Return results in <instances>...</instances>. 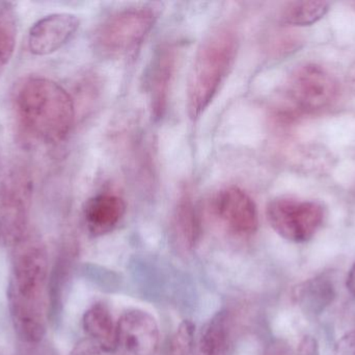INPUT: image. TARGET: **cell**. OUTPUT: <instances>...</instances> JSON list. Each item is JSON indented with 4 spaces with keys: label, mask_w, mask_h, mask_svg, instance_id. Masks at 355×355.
<instances>
[{
    "label": "cell",
    "mask_w": 355,
    "mask_h": 355,
    "mask_svg": "<svg viewBox=\"0 0 355 355\" xmlns=\"http://www.w3.org/2000/svg\"><path fill=\"white\" fill-rule=\"evenodd\" d=\"M8 277V312L17 336L27 344L45 337L49 317V256L37 233H28L12 248Z\"/></svg>",
    "instance_id": "1"
},
{
    "label": "cell",
    "mask_w": 355,
    "mask_h": 355,
    "mask_svg": "<svg viewBox=\"0 0 355 355\" xmlns=\"http://www.w3.org/2000/svg\"><path fill=\"white\" fill-rule=\"evenodd\" d=\"M19 135L26 145L53 146L68 139L75 124L72 96L44 76L23 79L14 95Z\"/></svg>",
    "instance_id": "2"
},
{
    "label": "cell",
    "mask_w": 355,
    "mask_h": 355,
    "mask_svg": "<svg viewBox=\"0 0 355 355\" xmlns=\"http://www.w3.org/2000/svg\"><path fill=\"white\" fill-rule=\"evenodd\" d=\"M239 40L232 27L220 25L198 47L187 85V110L191 120L204 114L233 68Z\"/></svg>",
    "instance_id": "3"
},
{
    "label": "cell",
    "mask_w": 355,
    "mask_h": 355,
    "mask_svg": "<svg viewBox=\"0 0 355 355\" xmlns=\"http://www.w3.org/2000/svg\"><path fill=\"white\" fill-rule=\"evenodd\" d=\"M155 22V12L150 8L119 10L107 17L94 31V50L106 58L128 56L143 43Z\"/></svg>",
    "instance_id": "4"
},
{
    "label": "cell",
    "mask_w": 355,
    "mask_h": 355,
    "mask_svg": "<svg viewBox=\"0 0 355 355\" xmlns=\"http://www.w3.org/2000/svg\"><path fill=\"white\" fill-rule=\"evenodd\" d=\"M33 190L26 169L0 170V245L12 248L28 233Z\"/></svg>",
    "instance_id": "5"
},
{
    "label": "cell",
    "mask_w": 355,
    "mask_h": 355,
    "mask_svg": "<svg viewBox=\"0 0 355 355\" xmlns=\"http://www.w3.org/2000/svg\"><path fill=\"white\" fill-rule=\"evenodd\" d=\"M266 217L279 237L293 243H306L324 224L327 208L316 200L277 197L267 206Z\"/></svg>",
    "instance_id": "6"
},
{
    "label": "cell",
    "mask_w": 355,
    "mask_h": 355,
    "mask_svg": "<svg viewBox=\"0 0 355 355\" xmlns=\"http://www.w3.org/2000/svg\"><path fill=\"white\" fill-rule=\"evenodd\" d=\"M286 97L304 113H316L333 106L339 95L337 79L321 65H300L288 79Z\"/></svg>",
    "instance_id": "7"
},
{
    "label": "cell",
    "mask_w": 355,
    "mask_h": 355,
    "mask_svg": "<svg viewBox=\"0 0 355 355\" xmlns=\"http://www.w3.org/2000/svg\"><path fill=\"white\" fill-rule=\"evenodd\" d=\"M210 206L217 220L233 235L250 237L258 231V208L244 190L223 188L213 195Z\"/></svg>",
    "instance_id": "8"
},
{
    "label": "cell",
    "mask_w": 355,
    "mask_h": 355,
    "mask_svg": "<svg viewBox=\"0 0 355 355\" xmlns=\"http://www.w3.org/2000/svg\"><path fill=\"white\" fill-rule=\"evenodd\" d=\"M157 321L146 311H126L118 321V349L121 355H155L159 345Z\"/></svg>",
    "instance_id": "9"
},
{
    "label": "cell",
    "mask_w": 355,
    "mask_h": 355,
    "mask_svg": "<svg viewBox=\"0 0 355 355\" xmlns=\"http://www.w3.org/2000/svg\"><path fill=\"white\" fill-rule=\"evenodd\" d=\"M179 45L166 42L156 50L148 75V93L152 116L160 120L168 110L173 79L179 60Z\"/></svg>",
    "instance_id": "10"
},
{
    "label": "cell",
    "mask_w": 355,
    "mask_h": 355,
    "mask_svg": "<svg viewBox=\"0 0 355 355\" xmlns=\"http://www.w3.org/2000/svg\"><path fill=\"white\" fill-rule=\"evenodd\" d=\"M79 24L78 17L70 13H55L39 19L28 31L29 51L37 56L54 53L74 37Z\"/></svg>",
    "instance_id": "11"
},
{
    "label": "cell",
    "mask_w": 355,
    "mask_h": 355,
    "mask_svg": "<svg viewBox=\"0 0 355 355\" xmlns=\"http://www.w3.org/2000/svg\"><path fill=\"white\" fill-rule=\"evenodd\" d=\"M126 213V204L118 195L100 193L85 202L83 220L87 231L101 237L114 231Z\"/></svg>",
    "instance_id": "12"
},
{
    "label": "cell",
    "mask_w": 355,
    "mask_h": 355,
    "mask_svg": "<svg viewBox=\"0 0 355 355\" xmlns=\"http://www.w3.org/2000/svg\"><path fill=\"white\" fill-rule=\"evenodd\" d=\"M173 238L180 249L191 251L202 236V223L189 185L179 193L172 219Z\"/></svg>",
    "instance_id": "13"
},
{
    "label": "cell",
    "mask_w": 355,
    "mask_h": 355,
    "mask_svg": "<svg viewBox=\"0 0 355 355\" xmlns=\"http://www.w3.org/2000/svg\"><path fill=\"white\" fill-rule=\"evenodd\" d=\"M233 347V317L227 311H219L202 327L196 355H231Z\"/></svg>",
    "instance_id": "14"
},
{
    "label": "cell",
    "mask_w": 355,
    "mask_h": 355,
    "mask_svg": "<svg viewBox=\"0 0 355 355\" xmlns=\"http://www.w3.org/2000/svg\"><path fill=\"white\" fill-rule=\"evenodd\" d=\"M83 327L89 340L102 352L114 354L118 349V322L114 321L107 306L93 304L83 315Z\"/></svg>",
    "instance_id": "15"
},
{
    "label": "cell",
    "mask_w": 355,
    "mask_h": 355,
    "mask_svg": "<svg viewBox=\"0 0 355 355\" xmlns=\"http://www.w3.org/2000/svg\"><path fill=\"white\" fill-rule=\"evenodd\" d=\"M336 297L333 281L325 276L315 277L300 283L294 298L300 308L311 315H319L331 306Z\"/></svg>",
    "instance_id": "16"
},
{
    "label": "cell",
    "mask_w": 355,
    "mask_h": 355,
    "mask_svg": "<svg viewBox=\"0 0 355 355\" xmlns=\"http://www.w3.org/2000/svg\"><path fill=\"white\" fill-rule=\"evenodd\" d=\"M18 35V17L14 4L0 2V76L10 64Z\"/></svg>",
    "instance_id": "17"
},
{
    "label": "cell",
    "mask_w": 355,
    "mask_h": 355,
    "mask_svg": "<svg viewBox=\"0 0 355 355\" xmlns=\"http://www.w3.org/2000/svg\"><path fill=\"white\" fill-rule=\"evenodd\" d=\"M329 10V3L317 0H304L288 3L282 10L283 24L292 26H308L323 18Z\"/></svg>",
    "instance_id": "18"
},
{
    "label": "cell",
    "mask_w": 355,
    "mask_h": 355,
    "mask_svg": "<svg viewBox=\"0 0 355 355\" xmlns=\"http://www.w3.org/2000/svg\"><path fill=\"white\" fill-rule=\"evenodd\" d=\"M196 325L190 320H184L171 339L168 355H190L193 349Z\"/></svg>",
    "instance_id": "19"
},
{
    "label": "cell",
    "mask_w": 355,
    "mask_h": 355,
    "mask_svg": "<svg viewBox=\"0 0 355 355\" xmlns=\"http://www.w3.org/2000/svg\"><path fill=\"white\" fill-rule=\"evenodd\" d=\"M335 355H355V331L345 333L337 342Z\"/></svg>",
    "instance_id": "20"
},
{
    "label": "cell",
    "mask_w": 355,
    "mask_h": 355,
    "mask_svg": "<svg viewBox=\"0 0 355 355\" xmlns=\"http://www.w3.org/2000/svg\"><path fill=\"white\" fill-rule=\"evenodd\" d=\"M70 355H102V350L91 340L85 339L76 344Z\"/></svg>",
    "instance_id": "21"
},
{
    "label": "cell",
    "mask_w": 355,
    "mask_h": 355,
    "mask_svg": "<svg viewBox=\"0 0 355 355\" xmlns=\"http://www.w3.org/2000/svg\"><path fill=\"white\" fill-rule=\"evenodd\" d=\"M298 355H320L319 344L313 336H306L300 342Z\"/></svg>",
    "instance_id": "22"
},
{
    "label": "cell",
    "mask_w": 355,
    "mask_h": 355,
    "mask_svg": "<svg viewBox=\"0 0 355 355\" xmlns=\"http://www.w3.org/2000/svg\"><path fill=\"white\" fill-rule=\"evenodd\" d=\"M346 288L349 293L355 297V262L348 272L347 279H346Z\"/></svg>",
    "instance_id": "23"
},
{
    "label": "cell",
    "mask_w": 355,
    "mask_h": 355,
    "mask_svg": "<svg viewBox=\"0 0 355 355\" xmlns=\"http://www.w3.org/2000/svg\"><path fill=\"white\" fill-rule=\"evenodd\" d=\"M347 81L350 90H352V93L355 95V62L350 67L349 71H348Z\"/></svg>",
    "instance_id": "24"
},
{
    "label": "cell",
    "mask_w": 355,
    "mask_h": 355,
    "mask_svg": "<svg viewBox=\"0 0 355 355\" xmlns=\"http://www.w3.org/2000/svg\"><path fill=\"white\" fill-rule=\"evenodd\" d=\"M0 170H1V165H0Z\"/></svg>",
    "instance_id": "25"
}]
</instances>
